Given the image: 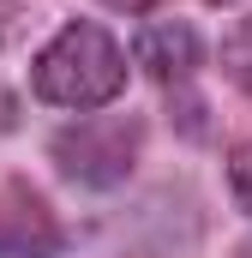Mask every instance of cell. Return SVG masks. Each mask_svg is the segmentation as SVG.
Returning <instances> with one entry per match:
<instances>
[{"label":"cell","instance_id":"cell-1","mask_svg":"<svg viewBox=\"0 0 252 258\" xmlns=\"http://www.w3.org/2000/svg\"><path fill=\"white\" fill-rule=\"evenodd\" d=\"M30 90H36V102H48V108H78V114L108 108L126 90V54H120V42H114L102 24L72 18V24H60V30L48 36V48L36 54Z\"/></svg>","mask_w":252,"mask_h":258},{"label":"cell","instance_id":"cell-2","mask_svg":"<svg viewBox=\"0 0 252 258\" xmlns=\"http://www.w3.org/2000/svg\"><path fill=\"white\" fill-rule=\"evenodd\" d=\"M138 144H144V120L138 114H84L78 126H60L48 156L66 180L78 186H120L138 162Z\"/></svg>","mask_w":252,"mask_h":258},{"label":"cell","instance_id":"cell-3","mask_svg":"<svg viewBox=\"0 0 252 258\" xmlns=\"http://www.w3.org/2000/svg\"><path fill=\"white\" fill-rule=\"evenodd\" d=\"M66 234L54 204L36 192L30 180L0 186V258H60Z\"/></svg>","mask_w":252,"mask_h":258},{"label":"cell","instance_id":"cell-4","mask_svg":"<svg viewBox=\"0 0 252 258\" xmlns=\"http://www.w3.org/2000/svg\"><path fill=\"white\" fill-rule=\"evenodd\" d=\"M132 54H138V66H144L150 78L186 84L192 72H198V60H204V42H198V30H192L186 18H156V24L138 30Z\"/></svg>","mask_w":252,"mask_h":258},{"label":"cell","instance_id":"cell-5","mask_svg":"<svg viewBox=\"0 0 252 258\" xmlns=\"http://www.w3.org/2000/svg\"><path fill=\"white\" fill-rule=\"evenodd\" d=\"M222 72H228V84H240L252 96V18H240V24L222 36Z\"/></svg>","mask_w":252,"mask_h":258},{"label":"cell","instance_id":"cell-6","mask_svg":"<svg viewBox=\"0 0 252 258\" xmlns=\"http://www.w3.org/2000/svg\"><path fill=\"white\" fill-rule=\"evenodd\" d=\"M228 192H234V204L252 216V138L228 150Z\"/></svg>","mask_w":252,"mask_h":258},{"label":"cell","instance_id":"cell-7","mask_svg":"<svg viewBox=\"0 0 252 258\" xmlns=\"http://www.w3.org/2000/svg\"><path fill=\"white\" fill-rule=\"evenodd\" d=\"M18 36H24V6L18 0H0V48L18 42Z\"/></svg>","mask_w":252,"mask_h":258},{"label":"cell","instance_id":"cell-8","mask_svg":"<svg viewBox=\"0 0 252 258\" xmlns=\"http://www.w3.org/2000/svg\"><path fill=\"white\" fill-rule=\"evenodd\" d=\"M102 6H114V12H132V18H138V12H156V6H168V0H102Z\"/></svg>","mask_w":252,"mask_h":258}]
</instances>
